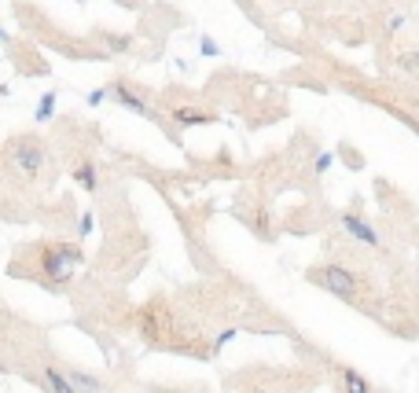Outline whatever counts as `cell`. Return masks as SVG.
Returning a JSON list of instances; mask_svg holds the SVG:
<instances>
[{
    "instance_id": "cell-1",
    "label": "cell",
    "mask_w": 419,
    "mask_h": 393,
    "mask_svg": "<svg viewBox=\"0 0 419 393\" xmlns=\"http://www.w3.org/2000/svg\"><path fill=\"white\" fill-rule=\"evenodd\" d=\"M37 254H41V261H37L41 279L48 283V287H63V283L74 276V269L81 265V247L78 243H44Z\"/></svg>"
},
{
    "instance_id": "cell-2",
    "label": "cell",
    "mask_w": 419,
    "mask_h": 393,
    "mask_svg": "<svg viewBox=\"0 0 419 393\" xmlns=\"http://www.w3.org/2000/svg\"><path fill=\"white\" fill-rule=\"evenodd\" d=\"M313 283L324 287L327 294H339L349 305H361V279L353 276L346 265H317L313 269Z\"/></svg>"
},
{
    "instance_id": "cell-3",
    "label": "cell",
    "mask_w": 419,
    "mask_h": 393,
    "mask_svg": "<svg viewBox=\"0 0 419 393\" xmlns=\"http://www.w3.org/2000/svg\"><path fill=\"white\" fill-rule=\"evenodd\" d=\"M11 158H15V166L33 181L37 173H41V166H44V147H41L37 140H30V136H22V140L11 144Z\"/></svg>"
},
{
    "instance_id": "cell-4",
    "label": "cell",
    "mask_w": 419,
    "mask_h": 393,
    "mask_svg": "<svg viewBox=\"0 0 419 393\" xmlns=\"http://www.w3.org/2000/svg\"><path fill=\"white\" fill-rule=\"evenodd\" d=\"M107 92L110 96H115L122 107H125V111H132V114H140V118H147V122H162L159 114H154L151 111V107H147V99L137 92V89H129V85L125 81H115V85H107Z\"/></svg>"
},
{
    "instance_id": "cell-5",
    "label": "cell",
    "mask_w": 419,
    "mask_h": 393,
    "mask_svg": "<svg viewBox=\"0 0 419 393\" xmlns=\"http://www.w3.org/2000/svg\"><path fill=\"white\" fill-rule=\"evenodd\" d=\"M339 225L353 235V239H357V243H364V247H371V250H379L383 243H379V232H375L368 221H364V217L361 213H353V210H346L342 217H339Z\"/></svg>"
},
{
    "instance_id": "cell-6",
    "label": "cell",
    "mask_w": 419,
    "mask_h": 393,
    "mask_svg": "<svg viewBox=\"0 0 419 393\" xmlns=\"http://www.w3.org/2000/svg\"><path fill=\"white\" fill-rule=\"evenodd\" d=\"M339 393H375V386L361 375V371H353V367H339Z\"/></svg>"
},
{
    "instance_id": "cell-7",
    "label": "cell",
    "mask_w": 419,
    "mask_h": 393,
    "mask_svg": "<svg viewBox=\"0 0 419 393\" xmlns=\"http://www.w3.org/2000/svg\"><path fill=\"white\" fill-rule=\"evenodd\" d=\"M63 375H66V382L74 386V393H103V379L88 375V371H81V367H66Z\"/></svg>"
},
{
    "instance_id": "cell-8",
    "label": "cell",
    "mask_w": 419,
    "mask_h": 393,
    "mask_svg": "<svg viewBox=\"0 0 419 393\" xmlns=\"http://www.w3.org/2000/svg\"><path fill=\"white\" fill-rule=\"evenodd\" d=\"M74 181H78L85 191H96V188H100V173H96V162H88V158H85V162H78V166H74Z\"/></svg>"
},
{
    "instance_id": "cell-9",
    "label": "cell",
    "mask_w": 419,
    "mask_h": 393,
    "mask_svg": "<svg viewBox=\"0 0 419 393\" xmlns=\"http://www.w3.org/2000/svg\"><path fill=\"white\" fill-rule=\"evenodd\" d=\"M44 389H48V393H74V386L66 382V375L55 364H44Z\"/></svg>"
},
{
    "instance_id": "cell-10",
    "label": "cell",
    "mask_w": 419,
    "mask_h": 393,
    "mask_svg": "<svg viewBox=\"0 0 419 393\" xmlns=\"http://www.w3.org/2000/svg\"><path fill=\"white\" fill-rule=\"evenodd\" d=\"M181 125H210V122H217L213 114H206V111H195V107H181V111L173 114Z\"/></svg>"
},
{
    "instance_id": "cell-11",
    "label": "cell",
    "mask_w": 419,
    "mask_h": 393,
    "mask_svg": "<svg viewBox=\"0 0 419 393\" xmlns=\"http://www.w3.org/2000/svg\"><path fill=\"white\" fill-rule=\"evenodd\" d=\"M52 111H55V92H44L41 103H37V122H48Z\"/></svg>"
},
{
    "instance_id": "cell-12",
    "label": "cell",
    "mask_w": 419,
    "mask_h": 393,
    "mask_svg": "<svg viewBox=\"0 0 419 393\" xmlns=\"http://www.w3.org/2000/svg\"><path fill=\"white\" fill-rule=\"evenodd\" d=\"M397 63H401V70H405V74H419V52H405Z\"/></svg>"
},
{
    "instance_id": "cell-13",
    "label": "cell",
    "mask_w": 419,
    "mask_h": 393,
    "mask_svg": "<svg viewBox=\"0 0 419 393\" xmlns=\"http://www.w3.org/2000/svg\"><path fill=\"white\" fill-rule=\"evenodd\" d=\"M103 37H107V45H110V48H118V52L132 45V37H115V33H103Z\"/></svg>"
},
{
    "instance_id": "cell-14",
    "label": "cell",
    "mask_w": 419,
    "mask_h": 393,
    "mask_svg": "<svg viewBox=\"0 0 419 393\" xmlns=\"http://www.w3.org/2000/svg\"><path fill=\"white\" fill-rule=\"evenodd\" d=\"M327 169H331V151H320L317 155V177H324Z\"/></svg>"
},
{
    "instance_id": "cell-15",
    "label": "cell",
    "mask_w": 419,
    "mask_h": 393,
    "mask_svg": "<svg viewBox=\"0 0 419 393\" xmlns=\"http://www.w3.org/2000/svg\"><path fill=\"white\" fill-rule=\"evenodd\" d=\"M103 99H110V92H107V89H96V92H88V107H100Z\"/></svg>"
},
{
    "instance_id": "cell-16",
    "label": "cell",
    "mask_w": 419,
    "mask_h": 393,
    "mask_svg": "<svg viewBox=\"0 0 419 393\" xmlns=\"http://www.w3.org/2000/svg\"><path fill=\"white\" fill-rule=\"evenodd\" d=\"M198 48H203V55H221V48L213 45V37H203V45H198Z\"/></svg>"
},
{
    "instance_id": "cell-17",
    "label": "cell",
    "mask_w": 419,
    "mask_h": 393,
    "mask_svg": "<svg viewBox=\"0 0 419 393\" xmlns=\"http://www.w3.org/2000/svg\"><path fill=\"white\" fill-rule=\"evenodd\" d=\"M88 232H92V217L85 213V217H81V235H88Z\"/></svg>"
}]
</instances>
